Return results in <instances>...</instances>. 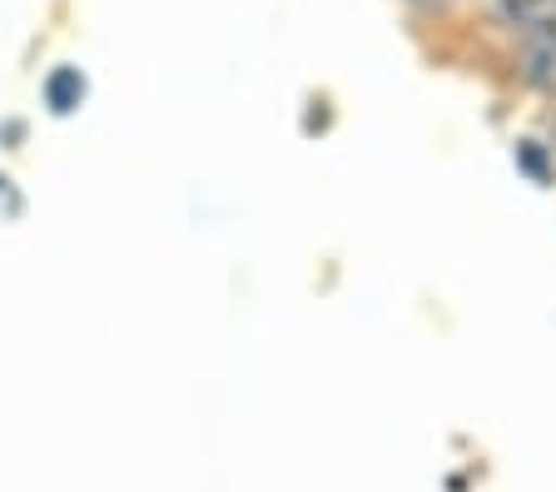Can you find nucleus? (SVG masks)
<instances>
[{
	"label": "nucleus",
	"instance_id": "obj_1",
	"mask_svg": "<svg viewBox=\"0 0 556 492\" xmlns=\"http://www.w3.org/2000/svg\"><path fill=\"white\" fill-rule=\"evenodd\" d=\"M477 11H482V21L492 25V30H502V36L521 40L527 30H536L542 21H552L556 5L552 0H472Z\"/></svg>",
	"mask_w": 556,
	"mask_h": 492
},
{
	"label": "nucleus",
	"instance_id": "obj_2",
	"mask_svg": "<svg viewBox=\"0 0 556 492\" xmlns=\"http://www.w3.org/2000/svg\"><path fill=\"white\" fill-rule=\"evenodd\" d=\"M40 100H46V110L55 119L75 115V110L90 100V75H85L80 65H55V71L40 80Z\"/></svg>",
	"mask_w": 556,
	"mask_h": 492
},
{
	"label": "nucleus",
	"instance_id": "obj_3",
	"mask_svg": "<svg viewBox=\"0 0 556 492\" xmlns=\"http://www.w3.org/2000/svg\"><path fill=\"white\" fill-rule=\"evenodd\" d=\"M511 160H517V169L527 179H532L536 189H546L556 179V160L546 154V144H536V140H517V150H511Z\"/></svg>",
	"mask_w": 556,
	"mask_h": 492
},
{
	"label": "nucleus",
	"instance_id": "obj_4",
	"mask_svg": "<svg viewBox=\"0 0 556 492\" xmlns=\"http://www.w3.org/2000/svg\"><path fill=\"white\" fill-rule=\"evenodd\" d=\"M403 5L417 15H447V11H457L463 0H403Z\"/></svg>",
	"mask_w": 556,
	"mask_h": 492
},
{
	"label": "nucleus",
	"instance_id": "obj_5",
	"mask_svg": "<svg viewBox=\"0 0 556 492\" xmlns=\"http://www.w3.org/2000/svg\"><path fill=\"white\" fill-rule=\"evenodd\" d=\"M21 140H25V119H5V125H0V144H5V150H21Z\"/></svg>",
	"mask_w": 556,
	"mask_h": 492
},
{
	"label": "nucleus",
	"instance_id": "obj_6",
	"mask_svg": "<svg viewBox=\"0 0 556 492\" xmlns=\"http://www.w3.org/2000/svg\"><path fill=\"white\" fill-rule=\"evenodd\" d=\"M0 200H5V214H21V194L11 189V179L0 175Z\"/></svg>",
	"mask_w": 556,
	"mask_h": 492
},
{
	"label": "nucleus",
	"instance_id": "obj_7",
	"mask_svg": "<svg viewBox=\"0 0 556 492\" xmlns=\"http://www.w3.org/2000/svg\"><path fill=\"white\" fill-rule=\"evenodd\" d=\"M552 5H556V0H552Z\"/></svg>",
	"mask_w": 556,
	"mask_h": 492
}]
</instances>
